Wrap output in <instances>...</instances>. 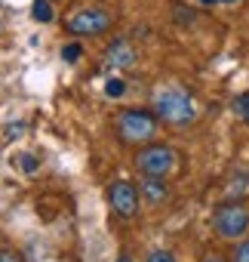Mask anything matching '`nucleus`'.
Listing matches in <instances>:
<instances>
[{
    "label": "nucleus",
    "mask_w": 249,
    "mask_h": 262,
    "mask_svg": "<svg viewBox=\"0 0 249 262\" xmlns=\"http://www.w3.org/2000/svg\"><path fill=\"white\" fill-rule=\"evenodd\" d=\"M31 16H34V22H40V25L53 22V7H49V0H34Z\"/></svg>",
    "instance_id": "1a4fd4ad"
},
{
    "label": "nucleus",
    "mask_w": 249,
    "mask_h": 262,
    "mask_svg": "<svg viewBox=\"0 0 249 262\" xmlns=\"http://www.w3.org/2000/svg\"><path fill=\"white\" fill-rule=\"evenodd\" d=\"M108 201H111V210H114L120 219H133V216L139 213V191H136V185L127 182V179L111 182Z\"/></svg>",
    "instance_id": "39448f33"
},
{
    "label": "nucleus",
    "mask_w": 249,
    "mask_h": 262,
    "mask_svg": "<svg viewBox=\"0 0 249 262\" xmlns=\"http://www.w3.org/2000/svg\"><path fill=\"white\" fill-rule=\"evenodd\" d=\"M221 4H225V7H237V4H240V0H221Z\"/></svg>",
    "instance_id": "6ab92c4d"
},
{
    "label": "nucleus",
    "mask_w": 249,
    "mask_h": 262,
    "mask_svg": "<svg viewBox=\"0 0 249 262\" xmlns=\"http://www.w3.org/2000/svg\"><path fill=\"white\" fill-rule=\"evenodd\" d=\"M197 4H200V7H206V10H209V7H215V4H221V0H197Z\"/></svg>",
    "instance_id": "f3484780"
},
{
    "label": "nucleus",
    "mask_w": 249,
    "mask_h": 262,
    "mask_svg": "<svg viewBox=\"0 0 249 262\" xmlns=\"http://www.w3.org/2000/svg\"><path fill=\"white\" fill-rule=\"evenodd\" d=\"M117 262H133V259H127V256H123V259H117Z\"/></svg>",
    "instance_id": "412c9836"
},
{
    "label": "nucleus",
    "mask_w": 249,
    "mask_h": 262,
    "mask_svg": "<svg viewBox=\"0 0 249 262\" xmlns=\"http://www.w3.org/2000/svg\"><path fill=\"white\" fill-rule=\"evenodd\" d=\"M231 111H234L240 120H246V123H249V93H240V96L231 102Z\"/></svg>",
    "instance_id": "9d476101"
},
{
    "label": "nucleus",
    "mask_w": 249,
    "mask_h": 262,
    "mask_svg": "<svg viewBox=\"0 0 249 262\" xmlns=\"http://www.w3.org/2000/svg\"><path fill=\"white\" fill-rule=\"evenodd\" d=\"M234 262H249V241H243V244L234 250Z\"/></svg>",
    "instance_id": "2eb2a0df"
},
{
    "label": "nucleus",
    "mask_w": 249,
    "mask_h": 262,
    "mask_svg": "<svg viewBox=\"0 0 249 262\" xmlns=\"http://www.w3.org/2000/svg\"><path fill=\"white\" fill-rule=\"evenodd\" d=\"M22 129H25V123H10L4 139H7V142H10V139H19V133H22Z\"/></svg>",
    "instance_id": "dca6fc26"
},
{
    "label": "nucleus",
    "mask_w": 249,
    "mask_h": 262,
    "mask_svg": "<svg viewBox=\"0 0 249 262\" xmlns=\"http://www.w3.org/2000/svg\"><path fill=\"white\" fill-rule=\"evenodd\" d=\"M145 262H176V259H172V253H169V250H154Z\"/></svg>",
    "instance_id": "4468645a"
},
{
    "label": "nucleus",
    "mask_w": 249,
    "mask_h": 262,
    "mask_svg": "<svg viewBox=\"0 0 249 262\" xmlns=\"http://www.w3.org/2000/svg\"><path fill=\"white\" fill-rule=\"evenodd\" d=\"M4 262H16V256H13L10 250H4Z\"/></svg>",
    "instance_id": "a211bd4d"
},
{
    "label": "nucleus",
    "mask_w": 249,
    "mask_h": 262,
    "mask_svg": "<svg viewBox=\"0 0 249 262\" xmlns=\"http://www.w3.org/2000/svg\"><path fill=\"white\" fill-rule=\"evenodd\" d=\"M154 114L169 126H188L197 117V105L185 86L169 83V86H160L154 93Z\"/></svg>",
    "instance_id": "f257e3e1"
},
{
    "label": "nucleus",
    "mask_w": 249,
    "mask_h": 262,
    "mask_svg": "<svg viewBox=\"0 0 249 262\" xmlns=\"http://www.w3.org/2000/svg\"><path fill=\"white\" fill-rule=\"evenodd\" d=\"M80 56H83V47H80V43H65V47H62V59H65V62H77Z\"/></svg>",
    "instance_id": "f8f14e48"
},
{
    "label": "nucleus",
    "mask_w": 249,
    "mask_h": 262,
    "mask_svg": "<svg viewBox=\"0 0 249 262\" xmlns=\"http://www.w3.org/2000/svg\"><path fill=\"white\" fill-rule=\"evenodd\" d=\"M212 228L225 241H237L249 231V210L243 204H225L212 213Z\"/></svg>",
    "instance_id": "20e7f679"
},
{
    "label": "nucleus",
    "mask_w": 249,
    "mask_h": 262,
    "mask_svg": "<svg viewBox=\"0 0 249 262\" xmlns=\"http://www.w3.org/2000/svg\"><path fill=\"white\" fill-rule=\"evenodd\" d=\"M203 262H221V259H218V256H206Z\"/></svg>",
    "instance_id": "aec40b11"
},
{
    "label": "nucleus",
    "mask_w": 249,
    "mask_h": 262,
    "mask_svg": "<svg viewBox=\"0 0 249 262\" xmlns=\"http://www.w3.org/2000/svg\"><path fill=\"white\" fill-rule=\"evenodd\" d=\"M111 28V16L105 13V10H77L71 19H68V31L71 34H89V37H95V34H105Z\"/></svg>",
    "instance_id": "423d86ee"
},
{
    "label": "nucleus",
    "mask_w": 249,
    "mask_h": 262,
    "mask_svg": "<svg viewBox=\"0 0 249 262\" xmlns=\"http://www.w3.org/2000/svg\"><path fill=\"white\" fill-rule=\"evenodd\" d=\"M142 194H145L151 204H160V201H166V182H163L160 176H145V179H142Z\"/></svg>",
    "instance_id": "6e6552de"
},
{
    "label": "nucleus",
    "mask_w": 249,
    "mask_h": 262,
    "mask_svg": "<svg viewBox=\"0 0 249 262\" xmlns=\"http://www.w3.org/2000/svg\"><path fill=\"white\" fill-rule=\"evenodd\" d=\"M19 167H22L25 173H37V167H40V164H37V158H34V155H22V158H19Z\"/></svg>",
    "instance_id": "ddd939ff"
},
{
    "label": "nucleus",
    "mask_w": 249,
    "mask_h": 262,
    "mask_svg": "<svg viewBox=\"0 0 249 262\" xmlns=\"http://www.w3.org/2000/svg\"><path fill=\"white\" fill-rule=\"evenodd\" d=\"M136 170L142 176H160V179H166L176 170V151L169 145H157V142L142 145L139 155H136Z\"/></svg>",
    "instance_id": "7ed1b4c3"
},
{
    "label": "nucleus",
    "mask_w": 249,
    "mask_h": 262,
    "mask_svg": "<svg viewBox=\"0 0 249 262\" xmlns=\"http://www.w3.org/2000/svg\"><path fill=\"white\" fill-rule=\"evenodd\" d=\"M117 136L127 145H151L157 136V114L145 108H123L117 114Z\"/></svg>",
    "instance_id": "f03ea898"
},
{
    "label": "nucleus",
    "mask_w": 249,
    "mask_h": 262,
    "mask_svg": "<svg viewBox=\"0 0 249 262\" xmlns=\"http://www.w3.org/2000/svg\"><path fill=\"white\" fill-rule=\"evenodd\" d=\"M136 59H139V56H136V47H133L130 40H123V37L111 40L108 50H105V65H108V68H133Z\"/></svg>",
    "instance_id": "0eeeda50"
},
{
    "label": "nucleus",
    "mask_w": 249,
    "mask_h": 262,
    "mask_svg": "<svg viewBox=\"0 0 249 262\" xmlns=\"http://www.w3.org/2000/svg\"><path fill=\"white\" fill-rule=\"evenodd\" d=\"M123 93H127V83H123L120 77H108V83H105V96H108V99H120Z\"/></svg>",
    "instance_id": "9b49d317"
}]
</instances>
